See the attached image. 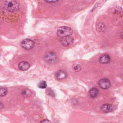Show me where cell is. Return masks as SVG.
I'll return each instance as SVG.
<instances>
[{
	"instance_id": "cell-15",
	"label": "cell",
	"mask_w": 123,
	"mask_h": 123,
	"mask_svg": "<svg viewBox=\"0 0 123 123\" xmlns=\"http://www.w3.org/2000/svg\"><path fill=\"white\" fill-rule=\"evenodd\" d=\"M38 87L40 88H46L47 87V83L45 81H41L38 85Z\"/></svg>"
},
{
	"instance_id": "cell-11",
	"label": "cell",
	"mask_w": 123,
	"mask_h": 123,
	"mask_svg": "<svg viewBox=\"0 0 123 123\" xmlns=\"http://www.w3.org/2000/svg\"><path fill=\"white\" fill-rule=\"evenodd\" d=\"M89 95L92 98H95L98 94L99 91L98 90L96 87H93L91 88L89 91Z\"/></svg>"
},
{
	"instance_id": "cell-16",
	"label": "cell",
	"mask_w": 123,
	"mask_h": 123,
	"mask_svg": "<svg viewBox=\"0 0 123 123\" xmlns=\"http://www.w3.org/2000/svg\"><path fill=\"white\" fill-rule=\"evenodd\" d=\"M81 66L79 64H75L73 66V69L75 72H78L81 70Z\"/></svg>"
},
{
	"instance_id": "cell-5",
	"label": "cell",
	"mask_w": 123,
	"mask_h": 123,
	"mask_svg": "<svg viewBox=\"0 0 123 123\" xmlns=\"http://www.w3.org/2000/svg\"><path fill=\"white\" fill-rule=\"evenodd\" d=\"M61 44L65 47H68L71 45L74 42V38L70 36L62 37L60 40Z\"/></svg>"
},
{
	"instance_id": "cell-4",
	"label": "cell",
	"mask_w": 123,
	"mask_h": 123,
	"mask_svg": "<svg viewBox=\"0 0 123 123\" xmlns=\"http://www.w3.org/2000/svg\"><path fill=\"white\" fill-rule=\"evenodd\" d=\"M56 59L57 56L56 54L52 52H47L44 56L45 61L49 63L54 62L56 61Z\"/></svg>"
},
{
	"instance_id": "cell-13",
	"label": "cell",
	"mask_w": 123,
	"mask_h": 123,
	"mask_svg": "<svg viewBox=\"0 0 123 123\" xmlns=\"http://www.w3.org/2000/svg\"><path fill=\"white\" fill-rule=\"evenodd\" d=\"M8 92V90L6 88L4 87H1L0 89V95L1 97L5 96Z\"/></svg>"
},
{
	"instance_id": "cell-1",
	"label": "cell",
	"mask_w": 123,
	"mask_h": 123,
	"mask_svg": "<svg viewBox=\"0 0 123 123\" xmlns=\"http://www.w3.org/2000/svg\"><path fill=\"white\" fill-rule=\"evenodd\" d=\"M3 8L10 12H14L19 9V4L16 0H10L4 3Z\"/></svg>"
},
{
	"instance_id": "cell-8",
	"label": "cell",
	"mask_w": 123,
	"mask_h": 123,
	"mask_svg": "<svg viewBox=\"0 0 123 123\" xmlns=\"http://www.w3.org/2000/svg\"><path fill=\"white\" fill-rule=\"evenodd\" d=\"M100 109L103 112L108 113L113 111V107L110 104H104L101 106Z\"/></svg>"
},
{
	"instance_id": "cell-18",
	"label": "cell",
	"mask_w": 123,
	"mask_h": 123,
	"mask_svg": "<svg viewBox=\"0 0 123 123\" xmlns=\"http://www.w3.org/2000/svg\"><path fill=\"white\" fill-rule=\"evenodd\" d=\"M46 2L48 3H54L57 2L59 0H45Z\"/></svg>"
},
{
	"instance_id": "cell-12",
	"label": "cell",
	"mask_w": 123,
	"mask_h": 123,
	"mask_svg": "<svg viewBox=\"0 0 123 123\" xmlns=\"http://www.w3.org/2000/svg\"><path fill=\"white\" fill-rule=\"evenodd\" d=\"M114 13L116 16L119 17H121L123 15V10L120 7H117L115 8L114 11Z\"/></svg>"
},
{
	"instance_id": "cell-9",
	"label": "cell",
	"mask_w": 123,
	"mask_h": 123,
	"mask_svg": "<svg viewBox=\"0 0 123 123\" xmlns=\"http://www.w3.org/2000/svg\"><path fill=\"white\" fill-rule=\"evenodd\" d=\"M30 64L28 62L25 61L21 62L18 64L19 69L22 71H25L27 70L30 68Z\"/></svg>"
},
{
	"instance_id": "cell-19",
	"label": "cell",
	"mask_w": 123,
	"mask_h": 123,
	"mask_svg": "<svg viewBox=\"0 0 123 123\" xmlns=\"http://www.w3.org/2000/svg\"><path fill=\"white\" fill-rule=\"evenodd\" d=\"M40 122H42V123H43V122H50V121L49 120H45L41 121Z\"/></svg>"
},
{
	"instance_id": "cell-14",
	"label": "cell",
	"mask_w": 123,
	"mask_h": 123,
	"mask_svg": "<svg viewBox=\"0 0 123 123\" xmlns=\"http://www.w3.org/2000/svg\"><path fill=\"white\" fill-rule=\"evenodd\" d=\"M97 29L99 31H103L105 30V28H106V26H105L104 25H103V24H98L97 25Z\"/></svg>"
},
{
	"instance_id": "cell-7",
	"label": "cell",
	"mask_w": 123,
	"mask_h": 123,
	"mask_svg": "<svg viewBox=\"0 0 123 123\" xmlns=\"http://www.w3.org/2000/svg\"><path fill=\"white\" fill-rule=\"evenodd\" d=\"M55 77L58 80H62L67 77V73L63 70H59L55 73Z\"/></svg>"
},
{
	"instance_id": "cell-6",
	"label": "cell",
	"mask_w": 123,
	"mask_h": 123,
	"mask_svg": "<svg viewBox=\"0 0 123 123\" xmlns=\"http://www.w3.org/2000/svg\"><path fill=\"white\" fill-rule=\"evenodd\" d=\"M99 86L103 89H108L111 86V82L107 78H102L98 82Z\"/></svg>"
},
{
	"instance_id": "cell-3",
	"label": "cell",
	"mask_w": 123,
	"mask_h": 123,
	"mask_svg": "<svg viewBox=\"0 0 123 123\" xmlns=\"http://www.w3.org/2000/svg\"><path fill=\"white\" fill-rule=\"evenodd\" d=\"M21 46L23 49L29 50L33 48L35 46V43L32 40L26 38L22 41L21 43Z\"/></svg>"
},
{
	"instance_id": "cell-2",
	"label": "cell",
	"mask_w": 123,
	"mask_h": 123,
	"mask_svg": "<svg viewBox=\"0 0 123 123\" xmlns=\"http://www.w3.org/2000/svg\"><path fill=\"white\" fill-rule=\"evenodd\" d=\"M72 33L73 30L68 26H60L57 30V35L61 37L70 36Z\"/></svg>"
},
{
	"instance_id": "cell-17",
	"label": "cell",
	"mask_w": 123,
	"mask_h": 123,
	"mask_svg": "<svg viewBox=\"0 0 123 123\" xmlns=\"http://www.w3.org/2000/svg\"><path fill=\"white\" fill-rule=\"evenodd\" d=\"M47 93H48L49 95H50V96H52V97H53V96H54V92H53V91L51 89L49 88V89L47 90Z\"/></svg>"
},
{
	"instance_id": "cell-20",
	"label": "cell",
	"mask_w": 123,
	"mask_h": 123,
	"mask_svg": "<svg viewBox=\"0 0 123 123\" xmlns=\"http://www.w3.org/2000/svg\"><path fill=\"white\" fill-rule=\"evenodd\" d=\"M120 36H121V37L122 39H123V32H122V33L121 34Z\"/></svg>"
},
{
	"instance_id": "cell-10",
	"label": "cell",
	"mask_w": 123,
	"mask_h": 123,
	"mask_svg": "<svg viewBox=\"0 0 123 123\" xmlns=\"http://www.w3.org/2000/svg\"><path fill=\"white\" fill-rule=\"evenodd\" d=\"M111 61L110 56L107 54L102 55L99 58V61L102 64H106L110 62Z\"/></svg>"
}]
</instances>
